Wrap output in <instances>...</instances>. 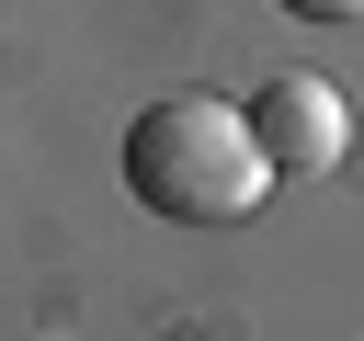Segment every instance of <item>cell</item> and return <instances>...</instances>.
Masks as SVG:
<instances>
[{
  "instance_id": "cell-1",
  "label": "cell",
  "mask_w": 364,
  "mask_h": 341,
  "mask_svg": "<svg viewBox=\"0 0 364 341\" xmlns=\"http://www.w3.org/2000/svg\"><path fill=\"white\" fill-rule=\"evenodd\" d=\"M125 193L148 216H171V227H239L273 193V159H262V136H250L239 102L171 91V102H148L125 125Z\"/></svg>"
},
{
  "instance_id": "cell-2",
  "label": "cell",
  "mask_w": 364,
  "mask_h": 341,
  "mask_svg": "<svg viewBox=\"0 0 364 341\" xmlns=\"http://www.w3.org/2000/svg\"><path fill=\"white\" fill-rule=\"evenodd\" d=\"M239 114H250L273 182H318V170L353 159V102H341V80H318V68H273Z\"/></svg>"
},
{
  "instance_id": "cell-3",
  "label": "cell",
  "mask_w": 364,
  "mask_h": 341,
  "mask_svg": "<svg viewBox=\"0 0 364 341\" xmlns=\"http://www.w3.org/2000/svg\"><path fill=\"white\" fill-rule=\"evenodd\" d=\"M273 11H296V23H364V0H273Z\"/></svg>"
}]
</instances>
